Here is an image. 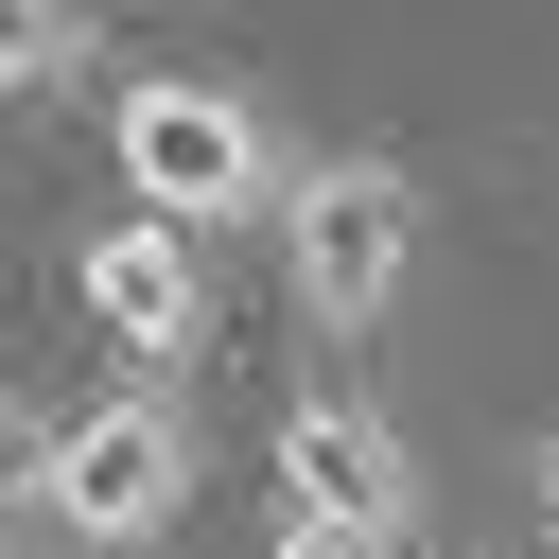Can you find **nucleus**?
<instances>
[{"label": "nucleus", "mask_w": 559, "mask_h": 559, "mask_svg": "<svg viewBox=\"0 0 559 559\" xmlns=\"http://www.w3.org/2000/svg\"><path fill=\"white\" fill-rule=\"evenodd\" d=\"M262 559H402V542H367V524H314V507H280V542Z\"/></svg>", "instance_id": "7"}, {"label": "nucleus", "mask_w": 559, "mask_h": 559, "mask_svg": "<svg viewBox=\"0 0 559 559\" xmlns=\"http://www.w3.org/2000/svg\"><path fill=\"white\" fill-rule=\"evenodd\" d=\"M35 507L70 524V542H157L175 507H192V419L157 402V384H122V402H87V419H52L35 437Z\"/></svg>", "instance_id": "3"}, {"label": "nucleus", "mask_w": 559, "mask_h": 559, "mask_svg": "<svg viewBox=\"0 0 559 559\" xmlns=\"http://www.w3.org/2000/svg\"><path fill=\"white\" fill-rule=\"evenodd\" d=\"M280 507L367 524V542H419V454H402V419H367V402H280Z\"/></svg>", "instance_id": "4"}, {"label": "nucleus", "mask_w": 559, "mask_h": 559, "mask_svg": "<svg viewBox=\"0 0 559 559\" xmlns=\"http://www.w3.org/2000/svg\"><path fill=\"white\" fill-rule=\"evenodd\" d=\"M70 280H87V332H105L122 367H192L210 280H192V245H175V227H140V210H122V227H87V262H70Z\"/></svg>", "instance_id": "5"}, {"label": "nucleus", "mask_w": 559, "mask_h": 559, "mask_svg": "<svg viewBox=\"0 0 559 559\" xmlns=\"http://www.w3.org/2000/svg\"><path fill=\"white\" fill-rule=\"evenodd\" d=\"M542 507H559V437H542Z\"/></svg>", "instance_id": "9"}, {"label": "nucleus", "mask_w": 559, "mask_h": 559, "mask_svg": "<svg viewBox=\"0 0 559 559\" xmlns=\"http://www.w3.org/2000/svg\"><path fill=\"white\" fill-rule=\"evenodd\" d=\"M70 70H87V0H0V105H35Z\"/></svg>", "instance_id": "6"}, {"label": "nucleus", "mask_w": 559, "mask_h": 559, "mask_svg": "<svg viewBox=\"0 0 559 559\" xmlns=\"http://www.w3.org/2000/svg\"><path fill=\"white\" fill-rule=\"evenodd\" d=\"M105 157H122V192H140V227H245V210H280V122L245 105V87H210V70H122V105H105Z\"/></svg>", "instance_id": "1"}, {"label": "nucleus", "mask_w": 559, "mask_h": 559, "mask_svg": "<svg viewBox=\"0 0 559 559\" xmlns=\"http://www.w3.org/2000/svg\"><path fill=\"white\" fill-rule=\"evenodd\" d=\"M17 507H35V437L0 419V524H17Z\"/></svg>", "instance_id": "8"}, {"label": "nucleus", "mask_w": 559, "mask_h": 559, "mask_svg": "<svg viewBox=\"0 0 559 559\" xmlns=\"http://www.w3.org/2000/svg\"><path fill=\"white\" fill-rule=\"evenodd\" d=\"M280 280H297V314L367 332L419 280V175L402 157H297L280 175Z\"/></svg>", "instance_id": "2"}]
</instances>
